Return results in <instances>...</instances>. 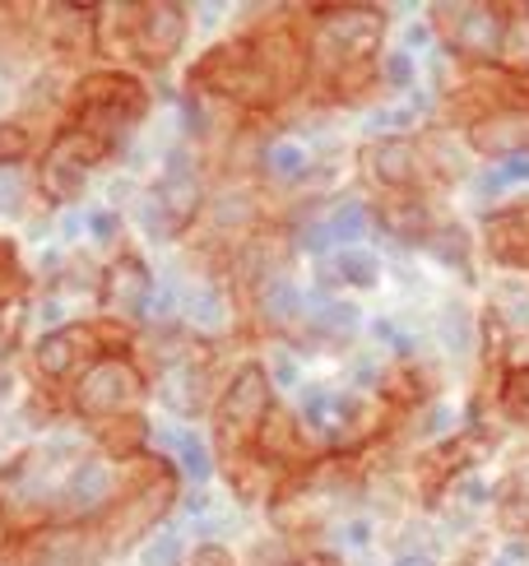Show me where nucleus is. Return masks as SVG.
Segmentation results:
<instances>
[{
	"mask_svg": "<svg viewBox=\"0 0 529 566\" xmlns=\"http://www.w3.org/2000/svg\"><path fill=\"white\" fill-rule=\"evenodd\" d=\"M501 557H507V562H529V538H511V544L507 548H501Z\"/></svg>",
	"mask_w": 529,
	"mask_h": 566,
	"instance_id": "25",
	"label": "nucleus"
},
{
	"mask_svg": "<svg viewBox=\"0 0 529 566\" xmlns=\"http://www.w3.org/2000/svg\"><path fill=\"white\" fill-rule=\"evenodd\" d=\"M437 335L446 344V353H455V358H469L474 353V321L460 302H446L442 306V321H437Z\"/></svg>",
	"mask_w": 529,
	"mask_h": 566,
	"instance_id": "5",
	"label": "nucleus"
},
{
	"mask_svg": "<svg viewBox=\"0 0 529 566\" xmlns=\"http://www.w3.org/2000/svg\"><path fill=\"white\" fill-rule=\"evenodd\" d=\"M367 538H372V525L367 521H349L344 525V548H367Z\"/></svg>",
	"mask_w": 529,
	"mask_h": 566,
	"instance_id": "21",
	"label": "nucleus"
},
{
	"mask_svg": "<svg viewBox=\"0 0 529 566\" xmlns=\"http://www.w3.org/2000/svg\"><path fill=\"white\" fill-rule=\"evenodd\" d=\"M167 214H173V209H163L158 196H144V200H139V219H144V228H149V232H167ZM173 219H177V214H173Z\"/></svg>",
	"mask_w": 529,
	"mask_h": 566,
	"instance_id": "16",
	"label": "nucleus"
},
{
	"mask_svg": "<svg viewBox=\"0 0 529 566\" xmlns=\"http://www.w3.org/2000/svg\"><path fill=\"white\" fill-rule=\"evenodd\" d=\"M264 316H274V321H288V316H298L302 312V289L293 279H270L264 283Z\"/></svg>",
	"mask_w": 529,
	"mask_h": 566,
	"instance_id": "9",
	"label": "nucleus"
},
{
	"mask_svg": "<svg viewBox=\"0 0 529 566\" xmlns=\"http://www.w3.org/2000/svg\"><path fill=\"white\" fill-rule=\"evenodd\" d=\"M432 255L446 261V265H455V270H465L469 265V238L460 228H442L437 238H432Z\"/></svg>",
	"mask_w": 529,
	"mask_h": 566,
	"instance_id": "12",
	"label": "nucleus"
},
{
	"mask_svg": "<svg viewBox=\"0 0 529 566\" xmlns=\"http://www.w3.org/2000/svg\"><path fill=\"white\" fill-rule=\"evenodd\" d=\"M501 409L511 413V422L529 428V367H511L501 381Z\"/></svg>",
	"mask_w": 529,
	"mask_h": 566,
	"instance_id": "10",
	"label": "nucleus"
},
{
	"mask_svg": "<svg viewBox=\"0 0 529 566\" xmlns=\"http://www.w3.org/2000/svg\"><path fill=\"white\" fill-rule=\"evenodd\" d=\"M497 321H507V329H520L529 335V283H501L492 297Z\"/></svg>",
	"mask_w": 529,
	"mask_h": 566,
	"instance_id": "6",
	"label": "nucleus"
},
{
	"mask_svg": "<svg viewBox=\"0 0 529 566\" xmlns=\"http://www.w3.org/2000/svg\"><path fill=\"white\" fill-rule=\"evenodd\" d=\"M340 270H344L349 283H357V289H376V279H381V261L372 251H344Z\"/></svg>",
	"mask_w": 529,
	"mask_h": 566,
	"instance_id": "11",
	"label": "nucleus"
},
{
	"mask_svg": "<svg viewBox=\"0 0 529 566\" xmlns=\"http://www.w3.org/2000/svg\"><path fill=\"white\" fill-rule=\"evenodd\" d=\"M450 422H455V413H450V409H432V413H427V437H442V432L450 428Z\"/></svg>",
	"mask_w": 529,
	"mask_h": 566,
	"instance_id": "22",
	"label": "nucleus"
},
{
	"mask_svg": "<svg viewBox=\"0 0 529 566\" xmlns=\"http://www.w3.org/2000/svg\"><path fill=\"white\" fill-rule=\"evenodd\" d=\"M107 488H112V469L107 464H84L75 479H70V502H80V506H98L107 497Z\"/></svg>",
	"mask_w": 529,
	"mask_h": 566,
	"instance_id": "8",
	"label": "nucleus"
},
{
	"mask_svg": "<svg viewBox=\"0 0 529 566\" xmlns=\"http://www.w3.org/2000/svg\"><path fill=\"white\" fill-rule=\"evenodd\" d=\"M488 251L497 261L529 270V205H511L488 219Z\"/></svg>",
	"mask_w": 529,
	"mask_h": 566,
	"instance_id": "3",
	"label": "nucleus"
},
{
	"mask_svg": "<svg viewBox=\"0 0 529 566\" xmlns=\"http://www.w3.org/2000/svg\"><path fill=\"white\" fill-rule=\"evenodd\" d=\"M488 566H516V562H507V557H497V562H488Z\"/></svg>",
	"mask_w": 529,
	"mask_h": 566,
	"instance_id": "29",
	"label": "nucleus"
},
{
	"mask_svg": "<svg viewBox=\"0 0 529 566\" xmlns=\"http://www.w3.org/2000/svg\"><path fill=\"white\" fill-rule=\"evenodd\" d=\"M89 228L98 232V238H112V232H116V214H112V209H103V214H93V219H89Z\"/></svg>",
	"mask_w": 529,
	"mask_h": 566,
	"instance_id": "24",
	"label": "nucleus"
},
{
	"mask_svg": "<svg viewBox=\"0 0 529 566\" xmlns=\"http://www.w3.org/2000/svg\"><path fill=\"white\" fill-rule=\"evenodd\" d=\"M270 172L274 177H288V181L302 177L307 172V149L302 145H288V139H283V145H274L270 149Z\"/></svg>",
	"mask_w": 529,
	"mask_h": 566,
	"instance_id": "13",
	"label": "nucleus"
},
{
	"mask_svg": "<svg viewBox=\"0 0 529 566\" xmlns=\"http://www.w3.org/2000/svg\"><path fill=\"white\" fill-rule=\"evenodd\" d=\"M14 205H19V177L14 172H0V209L14 214Z\"/></svg>",
	"mask_w": 529,
	"mask_h": 566,
	"instance_id": "20",
	"label": "nucleus"
},
{
	"mask_svg": "<svg viewBox=\"0 0 529 566\" xmlns=\"http://www.w3.org/2000/svg\"><path fill=\"white\" fill-rule=\"evenodd\" d=\"M353 381H363V386H372V381H376V363H372V358H363V363H353Z\"/></svg>",
	"mask_w": 529,
	"mask_h": 566,
	"instance_id": "26",
	"label": "nucleus"
},
{
	"mask_svg": "<svg viewBox=\"0 0 529 566\" xmlns=\"http://www.w3.org/2000/svg\"><path fill=\"white\" fill-rule=\"evenodd\" d=\"M386 80H391L395 88H408V84H414V56H408V52H395V56L386 61Z\"/></svg>",
	"mask_w": 529,
	"mask_h": 566,
	"instance_id": "17",
	"label": "nucleus"
},
{
	"mask_svg": "<svg viewBox=\"0 0 529 566\" xmlns=\"http://www.w3.org/2000/svg\"><path fill=\"white\" fill-rule=\"evenodd\" d=\"M363 232H367V209L363 205H344L330 223H317V228L307 232V247L311 251H330V247H340V242H357Z\"/></svg>",
	"mask_w": 529,
	"mask_h": 566,
	"instance_id": "4",
	"label": "nucleus"
},
{
	"mask_svg": "<svg viewBox=\"0 0 529 566\" xmlns=\"http://www.w3.org/2000/svg\"><path fill=\"white\" fill-rule=\"evenodd\" d=\"M474 145L488 154H529V112L525 107H497L474 126Z\"/></svg>",
	"mask_w": 529,
	"mask_h": 566,
	"instance_id": "1",
	"label": "nucleus"
},
{
	"mask_svg": "<svg viewBox=\"0 0 529 566\" xmlns=\"http://www.w3.org/2000/svg\"><path fill=\"white\" fill-rule=\"evenodd\" d=\"M186 316L190 321H196V325H224V302H219V293H214V289H205V293H196V297H190V306H186Z\"/></svg>",
	"mask_w": 529,
	"mask_h": 566,
	"instance_id": "14",
	"label": "nucleus"
},
{
	"mask_svg": "<svg viewBox=\"0 0 529 566\" xmlns=\"http://www.w3.org/2000/svg\"><path fill=\"white\" fill-rule=\"evenodd\" d=\"M465 23H455V46L474 61H492L501 56L507 46V23H501V10H488V6H474V10H460Z\"/></svg>",
	"mask_w": 529,
	"mask_h": 566,
	"instance_id": "2",
	"label": "nucleus"
},
{
	"mask_svg": "<svg viewBox=\"0 0 529 566\" xmlns=\"http://www.w3.org/2000/svg\"><path fill=\"white\" fill-rule=\"evenodd\" d=\"M177 557H181V544L173 534H163V538H154V544L139 553V566H173Z\"/></svg>",
	"mask_w": 529,
	"mask_h": 566,
	"instance_id": "15",
	"label": "nucleus"
},
{
	"mask_svg": "<svg viewBox=\"0 0 529 566\" xmlns=\"http://www.w3.org/2000/svg\"><path fill=\"white\" fill-rule=\"evenodd\" d=\"M423 42H432V33H427V23H414V29H408V46H423Z\"/></svg>",
	"mask_w": 529,
	"mask_h": 566,
	"instance_id": "27",
	"label": "nucleus"
},
{
	"mask_svg": "<svg viewBox=\"0 0 529 566\" xmlns=\"http://www.w3.org/2000/svg\"><path fill=\"white\" fill-rule=\"evenodd\" d=\"M274 381H279V386H293V381H298V363L283 358V353H279V363H274Z\"/></svg>",
	"mask_w": 529,
	"mask_h": 566,
	"instance_id": "23",
	"label": "nucleus"
},
{
	"mask_svg": "<svg viewBox=\"0 0 529 566\" xmlns=\"http://www.w3.org/2000/svg\"><path fill=\"white\" fill-rule=\"evenodd\" d=\"M163 441H167V451L177 455V464L186 469V479H196V483L209 479V451L200 446V437H190V432H163Z\"/></svg>",
	"mask_w": 529,
	"mask_h": 566,
	"instance_id": "7",
	"label": "nucleus"
},
{
	"mask_svg": "<svg viewBox=\"0 0 529 566\" xmlns=\"http://www.w3.org/2000/svg\"><path fill=\"white\" fill-rule=\"evenodd\" d=\"M497 172L507 177V186L529 181V154H511V158H501V163H497Z\"/></svg>",
	"mask_w": 529,
	"mask_h": 566,
	"instance_id": "18",
	"label": "nucleus"
},
{
	"mask_svg": "<svg viewBox=\"0 0 529 566\" xmlns=\"http://www.w3.org/2000/svg\"><path fill=\"white\" fill-rule=\"evenodd\" d=\"M408 122H414V112H408V107H391V112H376L372 116V130H386V126H408Z\"/></svg>",
	"mask_w": 529,
	"mask_h": 566,
	"instance_id": "19",
	"label": "nucleus"
},
{
	"mask_svg": "<svg viewBox=\"0 0 529 566\" xmlns=\"http://www.w3.org/2000/svg\"><path fill=\"white\" fill-rule=\"evenodd\" d=\"M395 566H437V562H432V557H423V553H404Z\"/></svg>",
	"mask_w": 529,
	"mask_h": 566,
	"instance_id": "28",
	"label": "nucleus"
}]
</instances>
